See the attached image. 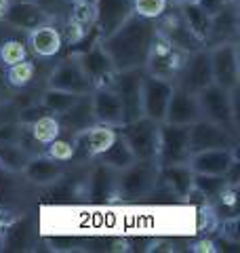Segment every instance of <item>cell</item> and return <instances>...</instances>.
Wrapping results in <instances>:
<instances>
[{"label": "cell", "mask_w": 240, "mask_h": 253, "mask_svg": "<svg viewBox=\"0 0 240 253\" xmlns=\"http://www.w3.org/2000/svg\"><path fill=\"white\" fill-rule=\"evenodd\" d=\"M78 97L80 95H74V93H68V91L49 86V89L42 93V106L49 110L51 114H61V112H66L68 108L74 106Z\"/></svg>", "instance_id": "4dcf8cb0"}, {"label": "cell", "mask_w": 240, "mask_h": 253, "mask_svg": "<svg viewBox=\"0 0 240 253\" xmlns=\"http://www.w3.org/2000/svg\"><path fill=\"white\" fill-rule=\"evenodd\" d=\"M238 26H240V19H238V4L236 0L232 2H226V6L211 17V30H209V36H206V42H213L215 44H221V42H236L234 38L238 34Z\"/></svg>", "instance_id": "ffe728a7"}, {"label": "cell", "mask_w": 240, "mask_h": 253, "mask_svg": "<svg viewBox=\"0 0 240 253\" xmlns=\"http://www.w3.org/2000/svg\"><path fill=\"white\" fill-rule=\"evenodd\" d=\"M91 106H93L95 121L99 125H108V126H114V129H120L124 125L122 106H120V99L112 86H97V89H93Z\"/></svg>", "instance_id": "ac0fdd59"}, {"label": "cell", "mask_w": 240, "mask_h": 253, "mask_svg": "<svg viewBox=\"0 0 240 253\" xmlns=\"http://www.w3.org/2000/svg\"><path fill=\"white\" fill-rule=\"evenodd\" d=\"M21 59H26V46L21 44V41H6L0 44V61L4 66H13Z\"/></svg>", "instance_id": "d590c367"}, {"label": "cell", "mask_w": 240, "mask_h": 253, "mask_svg": "<svg viewBox=\"0 0 240 253\" xmlns=\"http://www.w3.org/2000/svg\"><path fill=\"white\" fill-rule=\"evenodd\" d=\"M26 177L32 181V184L38 186H51L55 181H59L63 175V167L59 161L46 156V154H38V156H30V161L26 165Z\"/></svg>", "instance_id": "cb8c5ba5"}, {"label": "cell", "mask_w": 240, "mask_h": 253, "mask_svg": "<svg viewBox=\"0 0 240 253\" xmlns=\"http://www.w3.org/2000/svg\"><path fill=\"white\" fill-rule=\"evenodd\" d=\"M89 196L93 203H110L114 196H118V171L99 163L91 171L89 177Z\"/></svg>", "instance_id": "44dd1931"}, {"label": "cell", "mask_w": 240, "mask_h": 253, "mask_svg": "<svg viewBox=\"0 0 240 253\" xmlns=\"http://www.w3.org/2000/svg\"><path fill=\"white\" fill-rule=\"evenodd\" d=\"M49 86L74 93V95H91L95 89L91 78L86 76V72L82 68H80L76 57L61 61L59 66L55 68V72L49 78Z\"/></svg>", "instance_id": "4fadbf2b"}, {"label": "cell", "mask_w": 240, "mask_h": 253, "mask_svg": "<svg viewBox=\"0 0 240 253\" xmlns=\"http://www.w3.org/2000/svg\"><path fill=\"white\" fill-rule=\"evenodd\" d=\"M236 135H232L223 126L215 125L206 118H200L194 125H190V152L211 148H234Z\"/></svg>", "instance_id": "7c38bea8"}, {"label": "cell", "mask_w": 240, "mask_h": 253, "mask_svg": "<svg viewBox=\"0 0 240 253\" xmlns=\"http://www.w3.org/2000/svg\"><path fill=\"white\" fill-rule=\"evenodd\" d=\"M30 131L34 133V137H36L38 141H42V144L46 146V144H49V141H53L55 137H59V133H61L59 118L53 116L51 112H46V114H42L40 118H36V121L30 125Z\"/></svg>", "instance_id": "f546056e"}, {"label": "cell", "mask_w": 240, "mask_h": 253, "mask_svg": "<svg viewBox=\"0 0 240 253\" xmlns=\"http://www.w3.org/2000/svg\"><path fill=\"white\" fill-rule=\"evenodd\" d=\"M158 184L164 186L171 194L186 199L194 192V173L188 167V163L166 165V167H160Z\"/></svg>", "instance_id": "7402d4cb"}, {"label": "cell", "mask_w": 240, "mask_h": 253, "mask_svg": "<svg viewBox=\"0 0 240 253\" xmlns=\"http://www.w3.org/2000/svg\"><path fill=\"white\" fill-rule=\"evenodd\" d=\"M72 2H74V0H72ZM89 2H93V0H89Z\"/></svg>", "instance_id": "60d3db41"}, {"label": "cell", "mask_w": 240, "mask_h": 253, "mask_svg": "<svg viewBox=\"0 0 240 253\" xmlns=\"http://www.w3.org/2000/svg\"><path fill=\"white\" fill-rule=\"evenodd\" d=\"M160 165L156 158L135 161L126 169L118 171V196L124 201H141L156 190Z\"/></svg>", "instance_id": "3957f363"}, {"label": "cell", "mask_w": 240, "mask_h": 253, "mask_svg": "<svg viewBox=\"0 0 240 253\" xmlns=\"http://www.w3.org/2000/svg\"><path fill=\"white\" fill-rule=\"evenodd\" d=\"M202 114H200V106L194 93H190L186 89H179L175 86L173 95L169 99V106H166V114L162 123H171V125H194L196 121H200Z\"/></svg>", "instance_id": "d6986e66"}, {"label": "cell", "mask_w": 240, "mask_h": 253, "mask_svg": "<svg viewBox=\"0 0 240 253\" xmlns=\"http://www.w3.org/2000/svg\"><path fill=\"white\" fill-rule=\"evenodd\" d=\"M0 17L9 23V26L26 30V32H32L38 26L49 23V13L40 4L32 2V0H13V2H6Z\"/></svg>", "instance_id": "e0dca14e"}, {"label": "cell", "mask_w": 240, "mask_h": 253, "mask_svg": "<svg viewBox=\"0 0 240 253\" xmlns=\"http://www.w3.org/2000/svg\"><path fill=\"white\" fill-rule=\"evenodd\" d=\"M156 34V19H148L133 13L122 26L116 28L112 34L103 36L99 42L116 72H124V70L146 66Z\"/></svg>", "instance_id": "6da1fadb"}, {"label": "cell", "mask_w": 240, "mask_h": 253, "mask_svg": "<svg viewBox=\"0 0 240 253\" xmlns=\"http://www.w3.org/2000/svg\"><path fill=\"white\" fill-rule=\"evenodd\" d=\"M116 135H118V133H116L114 126L95 123L86 131L78 133V135L74 137V144L84 146V152L89 154V156H99L103 150H106L112 144V141H114Z\"/></svg>", "instance_id": "d4e9b609"}, {"label": "cell", "mask_w": 240, "mask_h": 253, "mask_svg": "<svg viewBox=\"0 0 240 253\" xmlns=\"http://www.w3.org/2000/svg\"><path fill=\"white\" fill-rule=\"evenodd\" d=\"M228 0H196V4L202 9L209 17H213V15H217L223 6H226Z\"/></svg>", "instance_id": "f35d334b"}, {"label": "cell", "mask_w": 240, "mask_h": 253, "mask_svg": "<svg viewBox=\"0 0 240 253\" xmlns=\"http://www.w3.org/2000/svg\"><path fill=\"white\" fill-rule=\"evenodd\" d=\"M21 131H23L21 123H2L0 125V141L2 144H17Z\"/></svg>", "instance_id": "74e56055"}, {"label": "cell", "mask_w": 240, "mask_h": 253, "mask_svg": "<svg viewBox=\"0 0 240 253\" xmlns=\"http://www.w3.org/2000/svg\"><path fill=\"white\" fill-rule=\"evenodd\" d=\"M156 30H158V34L162 38H166L173 46H177V49L186 51V53H194V51L204 46V42L188 28V23L183 21L179 11L169 13V15H166V11H164L156 19Z\"/></svg>", "instance_id": "8fae6325"}, {"label": "cell", "mask_w": 240, "mask_h": 253, "mask_svg": "<svg viewBox=\"0 0 240 253\" xmlns=\"http://www.w3.org/2000/svg\"><path fill=\"white\" fill-rule=\"evenodd\" d=\"M236 91H226V89H221V86H217L215 83H211L209 86H204L202 91L196 93L202 118L223 126V129L230 131L232 135H236V126H238Z\"/></svg>", "instance_id": "7a4b0ae2"}, {"label": "cell", "mask_w": 240, "mask_h": 253, "mask_svg": "<svg viewBox=\"0 0 240 253\" xmlns=\"http://www.w3.org/2000/svg\"><path fill=\"white\" fill-rule=\"evenodd\" d=\"M234 161V148H211L192 152L188 158V167L192 173H200V175H226Z\"/></svg>", "instance_id": "9a60e30c"}, {"label": "cell", "mask_w": 240, "mask_h": 253, "mask_svg": "<svg viewBox=\"0 0 240 253\" xmlns=\"http://www.w3.org/2000/svg\"><path fill=\"white\" fill-rule=\"evenodd\" d=\"M74 152H76V144H74V141L59 139V137H55L53 141H49L46 148H44V154L55 158V161H59V163L70 161V158L74 156Z\"/></svg>", "instance_id": "836d02e7"}, {"label": "cell", "mask_w": 240, "mask_h": 253, "mask_svg": "<svg viewBox=\"0 0 240 253\" xmlns=\"http://www.w3.org/2000/svg\"><path fill=\"white\" fill-rule=\"evenodd\" d=\"M230 184L226 175H200L194 173V190H198L202 196H219Z\"/></svg>", "instance_id": "d6a6232c"}, {"label": "cell", "mask_w": 240, "mask_h": 253, "mask_svg": "<svg viewBox=\"0 0 240 253\" xmlns=\"http://www.w3.org/2000/svg\"><path fill=\"white\" fill-rule=\"evenodd\" d=\"M211 83H213V72H211L209 51L198 49L194 53H188L186 63H183L177 81H175V86L196 95L198 91H202L204 86H209Z\"/></svg>", "instance_id": "30bf717a"}, {"label": "cell", "mask_w": 240, "mask_h": 253, "mask_svg": "<svg viewBox=\"0 0 240 253\" xmlns=\"http://www.w3.org/2000/svg\"><path fill=\"white\" fill-rule=\"evenodd\" d=\"M59 116H61V121H59L61 129H68L70 133H74V137L97 123L93 114V106H91V95H80L76 99V104L68 108L66 112H61Z\"/></svg>", "instance_id": "603a6c76"}, {"label": "cell", "mask_w": 240, "mask_h": 253, "mask_svg": "<svg viewBox=\"0 0 240 253\" xmlns=\"http://www.w3.org/2000/svg\"><path fill=\"white\" fill-rule=\"evenodd\" d=\"M30 161V154L23 152L17 144H2L0 141V167L11 173H23Z\"/></svg>", "instance_id": "f1b7e54d"}, {"label": "cell", "mask_w": 240, "mask_h": 253, "mask_svg": "<svg viewBox=\"0 0 240 253\" xmlns=\"http://www.w3.org/2000/svg\"><path fill=\"white\" fill-rule=\"evenodd\" d=\"M173 89H175V84L171 81H162V78H156L148 72L143 74V84H141L143 116H148L156 123H162Z\"/></svg>", "instance_id": "9c48e42d"}, {"label": "cell", "mask_w": 240, "mask_h": 253, "mask_svg": "<svg viewBox=\"0 0 240 253\" xmlns=\"http://www.w3.org/2000/svg\"><path fill=\"white\" fill-rule=\"evenodd\" d=\"M190 154V125L160 123V141L156 154L160 167L188 163Z\"/></svg>", "instance_id": "52a82bcc"}, {"label": "cell", "mask_w": 240, "mask_h": 253, "mask_svg": "<svg viewBox=\"0 0 240 253\" xmlns=\"http://www.w3.org/2000/svg\"><path fill=\"white\" fill-rule=\"evenodd\" d=\"M122 133L124 141L129 144L135 161H146V158H156L158 141H160V123L152 121L148 116H141L137 121L124 123Z\"/></svg>", "instance_id": "5b68a950"}, {"label": "cell", "mask_w": 240, "mask_h": 253, "mask_svg": "<svg viewBox=\"0 0 240 253\" xmlns=\"http://www.w3.org/2000/svg\"><path fill=\"white\" fill-rule=\"evenodd\" d=\"M169 2H175V4H177V2H183V0H169Z\"/></svg>", "instance_id": "ab89813d"}, {"label": "cell", "mask_w": 240, "mask_h": 253, "mask_svg": "<svg viewBox=\"0 0 240 253\" xmlns=\"http://www.w3.org/2000/svg\"><path fill=\"white\" fill-rule=\"evenodd\" d=\"M17 146L23 150V152H28L30 156H38V154H44V144L42 141H38L34 137V133L30 131V126L23 125V131H21V137L17 141Z\"/></svg>", "instance_id": "8d00e7d4"}, {"label": "cell", "mask_w": 240, "mask_h": 253, "mask_svg": "<svg viewBox=\"0 0 240 253\" xmlns=\"http://www.w3.org/2000/svg\"><path fill=\"white\" fill-rule=\"evenodd\" d=\"M213 83L226 91H236L240 81V53L236 42H221L209 49Z\"/></svg>", "instance_id": "8992f818"}, {"label": "cell", "mask_w": 240, "mask_h": 253, "mask_svg": "<svg viewBox=\"0 0 240 253\" xmlns=\"http://www.w3.org/2000/svg\"><path fill=\"white\" fill-rule=\"evenodd\" d=\"M186 57H188L186 51L173 46L166 38L156 34L143 70L152 76L162 78V81H171L175 84V81H177V76H179L181 68H183V63H186Z\"/></svg>", "instance_id": "277c9868"}, {"label": "cell", "mask_w": 240, "mask_h": 253, "mask_svg": "<svg viewBox=\"0 0 240 253\" xmlns=\"http://www.w3.org/2000/svg\"><path fill=\"white\" fill-rule=\"evenodd\" d=\"M177 6L183 21L188 23V28L204 42L211 30V17L196 4V0H183V2H177Z\"/></svg>", "instance_id": "4316f807"}, {"label": "cell", "mask_w": 240, "mask_h": 253, "mask_svg": "<svg viewBox=\"0 0 240 253\" xmlns=\"http://www.w3.org/2000/svg\"><path fill=\"white\" fill-rule=\"evenodd\" d=\"M169 0H133V13L148 19H158L166 11Z\"/></svg>", "instance_id": "e575fe53"}, {"label": "cell", "mask_w": 240, "mask_h": 253, "mask_svg": "<svg viewBox=\"0 0 240 253\" xmlns=\"http://www.w3.org/2000/svg\"><path fill=\"white\" fill-rule=\"evenodd\" d=\"M143 68H135V70H124V72H116L112 89L116 91L120 106H122V114H124V123L137 121L143 116V108H141V84H143Z\"/></svg>", "instance_id": "ba28073f"}, {"label": "cell", "mask_w": 240, "mask_h": 253, "mask_svg": "<svg viewBox=\"0 0 240 253\" xmlns=\"http://www.w3.org/2000/svg\"><path fill=\"white\" fill-rule=\"evenodd\" d=\"M76 59L80 63V68L86 72V76L91 78L95 89H97V86H112L114 76H116V70H114V66H112L108 53L103 51L101 42L89 46V49L80 53Z\"/></svg>", "instance_id": "5bb4252c"}, {"label": "cell", "mask_w": 240, "mask_h": 253, "mask_svg": "<svg viewBox=\"0 0 240 253\" xmlns=\"http://www.w3.org/2000/svg\"><path fill=\"white\" fill-rule=\"evenodd\" d=\"M95 26L99 36L112 34L133 15V0H93Z\"/></svg>", "instance_id": "2e32d148"}, {"label": "cell", "mask_w": 240, "mask_h": 253, "mask_svg": "<svg viewBox=\"0 0 240 253\" xmlns=\"http://www.w3.org/2000/svg\"><path fill=\"white\" fill-rule=\"evenodd\" d=\"M97 158H99V163L108 165V167L116 169V171H122V169L129 167L131 163H135V156L131 152V148H129V144H126L124 137L120 135V133Z\"/></svg>", "instance_id": "83f0119b"}, {"label": "cell", "mask_w": 240, "mask_h": 253, "mask_svg": "<svg viewBox=\"0 0 240 253\" xmlns=\"http://www.w3.org/2000/svg\"><path fill=\"white\" fill-rule=\"evenodd\" d=\"M30 44L34 49V53L40 55V57H55L61 51L63 41H61L59 30L44 23V26H38L30 32Z\"/></svg>", "instance_id": "484cf974"}, {"label": "cell", "mask_w": 240, "mask_h": 253, "mask_svg": "<svg viewBox=\"0 0 240 253\" xmlns=\"http://www.w3.org/2000/svg\"><path fill=\"white\" fill-rule=\"evenodd\" d=\"M6 83L11 86H17V89H23L28 86L32 81H34V74H36V66L28 59H21L13 66H6Z\"/></svg>", "instance_id": "1f68e13d"}]
</instances>
